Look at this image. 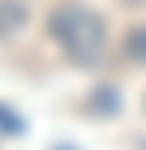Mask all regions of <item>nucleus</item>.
I'll return each mask as SVG.
<instances>
[{
  "label": "nucleus",
  "instance_id": "nucleus-1",
  "mask_svg": "<svg viewBox=\"0 0 146 150\" xmlns=\"http://www.w3.org/2000/svg\"><path fill=\"white\" fill-rule=\"evenodd\" d=\"M49 35L53 44L71 57V62H98L106 49V22L98 9L75 5V0H62L49 13Z\"/></svg>",
  "mask_w": 146,
  "mask_h": 150
},
{
  "label": "nucleus",
  "instance_id": "nucleus-2",
  "mask_svg": "<svg viewBox=\"0 0 146 150\" xmlns=\"http://www.w3.org/2000/svg\"><path fill=\"white\" fill-rule=\"evenodd\" d=\"M22 27V5L18 0H0V35H14Z\"/></svg>",
  "mask_w": 146,
  "mask_h": 150
},
{
  "label": "nucleus",
  "instance_id": "nucleus-3",
  "mask_svg": "<svg viewBox=\"0 0 146 150\" xmlns=\"http://www.w3.org/2000/svg\"><path fill=\"white\" fill-rule=\"evenodd\" d=\"M124 53H128L133 62H146V27H133V31H128V40H124Z\"/></svg>",
  "mask_w": 146,
  "mask_h": 150
}]
</instances>
